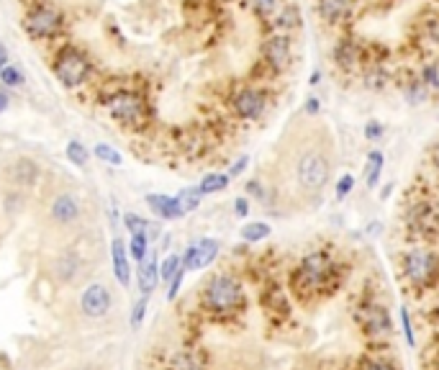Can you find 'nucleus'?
<instances>
[{
  "instance_id": "nucleus-53",
  "label": "nucleus",
  "mask_w": 439,
  "mask_h": 370,
  "mask_svg": "<svg viewBox=\"0 0 439 370\" xmlns=\"http://www.w3.org/2000/svg\"><path fill=\"white\" fill-rule=\"evenodd\" d=\"M434 160H437V167H439V145H437V149H434Z\"/></svg>"
},
{
  "instance_id": "nucleus-35",
  "label": "nucleus",
  "mask_w": 439,
  "mask_h": 370,
  "mask_svg": "<svg viewBox=\"0 0 439 370\" xmlns=\"http://www.w3.org/2000/svg\"><path fill=\"white\" fill-rule=\"evenodd\" d=\"M244 190H247V196H250V198L260 201V203H268V201H270L268 188H265L260 181H250L247 185H244Z\"/></svg>"
},
{
  "instance_id": "nucleus-13",
  "label": "nucleus",
  "mask_w": 439,
  "mask_h": 370,
  "mask_svg": "<svg viewBox=\"0 0 439 370\" xmlns=\"http://www.w3.org/2000/svg\"><path fill=\"white\" fill-rule=\"evenodd\" d=\"M108 308H111V293H108L106 286H90L85 293H82V314L85 316H93V319H98V316H106Z\"/></svg>"
},
{
  "instance_id": "nucleus-50",
  "label": "nucleus",
  "mask_w": 439,
  "mask_h": 370,
  "mask_svg": "<svg viewBox=\"0 0 439 370\" xmlns=\"http://www.w3.org/2000/svg\"><path fill=\"white\" fill-rule=\"evenodd\" d=\"M319 82H321V70H314V73H311V77H308V85H311V88H316Z\"/></svg>"
},
{
  "instance_id": "nucleus-30",
  "label": "nucleus",
  "mask_w": 439,
  "mask_h": 370,
  "mask_svg": "<svg viewBox=\"0 0 439 370\" xmlns=\"http://www.w3.org/2000/svg\"><path fill=\"white\" fill-rule=\"evenodd\" d=\"M131 257L139 262H144L147 257H149V247H147V234H134L131 237Z\"/></svg>"
},
{
  "instance_id": "nucleus-14",
  "label": "nucleus",
  "mask_w": 439,
  "mask_h": 370,
  "mask_svg": "<svg viewBox=\"0 0 439 370\" xmlns=\"http://www.w3.org/2000/svg\"><path fill=\"white\" fill-rule=\"evenodd\" d=\"M316 10L326 26H337V24L350 19L352 0H316Z\"/></svg>"
},
{
  "instance_id": "nucleus-41",
  "label": "nucleus",
  "mask_w": 439,
  "mask_h": 370,
  "mask_svg": "<svg viewBox=\"0 0 439 370\" xmlns=\"http://www.w3.org/2000/svg\"><path fill=\"white\" fill-rule=\"evenodd\" d=\"M303 113H306V116L316 118L319 113H321V100L316 98V95H308V98H306V103H303Z\"/></svg>"
},
{
  "instance_id": "nucleus-26",
  "label": "nucleus",
  "mask_w": 439,
  "mask_h": 370,
  "mask_svg": "<svg viewBox=\"0 0 439 370\" xmlns=\"http://www.w3.org/2000/svg\"><path fill=\"white\" fill-rule=\"evenodd\" d=\"M252 10L260 16V19H275L280 10H283V0H250Z\"/></svg>"
},
{
  "instance_id": "nucleus-23",
  "label": "nucleus",
  "mask_w": 439,
  "mask_h": 370,
  "mask_svg": "<svg viewBox=\"0 0 439 370\" xmlns=\"http://www.w3.org/2000/svg\"><path fill=\"white\" fill-rule=\"evenodd\" d=\"M270 234H272V226L268 221H250L247 226H242V239L250 244L265 242Z\"/></svg>"
},
{
  "instance_id": "nucleus-49",
  "label": "nucleus",
  "mask_w": 439,
  "mask_h": 370,
  "mask_svg": "<svg viewBox=\"0 0 439 370\" xmlns=\"http://www.w3.org/2000/svg\"><path fill=\"white\" fill-rule=\"evenodd\" d=\"M380 232H383V224H380V221H370L368 234H380Z\"/></svg>"
},
{
  "instance_id": "nucleus-33",
  "label": "nucleus",
  "mask_w": 439,
  "mask_h": 370,
  "mask_svg": "<svg viewBox=\"0 0 439 370\" xmlns=\"http://www.w3.org/2000/svg\"><path fill=\"white\" fill-rule=\"evenodd\" d=\"M67 157H70L72 165H88V149L80 142H70L67 145Z\"/></svg>"
},
{
  "instance_id": "nucleus-51",
  "label": "nucleus",
  "mask_w": 439,
  "mask_h": 370,
  "mask_svg": "<svg viewBox=\"0 0 439 370\" xmlns=\"http://www.w3.org/2000/svg\"><path fill=\"white\" fill-rule=\"evenodd\" d=\"M391 193H393V183H386V188L380 190V198H383V201L391 198Z\"/></svg>"
},
{
  "instance_id": "nucleus-1",
  "label": "nucleus",
  "mask_w": 439,
  "mask_h": 370,
  "mask_svg": "<svg viewBox=\"0 0 439 370\" xmlns=\"http://www.w3.org/2000/svg\"><path fill=\"white\" fill-rule=\"evenodd\" d=\"M332 178V160L321 149H306L296 163V181L303 193L319 196Z\"/></svg>"
},
{
  "instance_id": "nucleus-8",
  "label": "nucleus",
  "mask_w": 439,
  "mask_h": 370,
  "mask_svg": "<svg viewBox=\"0 0 439 370\" xmlns=\"http://www.w3.org/2000/svg\"><path fill=\"white\" fill-rule=\"evenodd\" d=\"M359 324L365 326V332L373 337V340H386L393 334V324H391V314H388L386 306L380 304H373V306H362V311L357 314Z\"/></svg>"
},
{
  "instance_id": "nucleus-11",
  "label": "nucleus",
  "mask_w": 439,
  "mask_h": 370,
  "mask_svg": "<svg viewBox=\"0 0 439 370\" xmlns=\"http://www.w3.org/2000/svg\"><path fill=\"white\" fill-rule=\"evenodd\" d=\"M332 59H334V67H339L342 73L357 70V64L362 62L359 44L355 39H339V41L332 46Z\"/></svg>"
},
{
  "instance_id": "nucleus-17",
  "label": "nucleus",
  "mask_w": 439,
  "mask_h": 370,
  "mask_svg": "<svg viewBox=\"0 0 439 370\" xmlns=\"http://www.w3.org/2000/svg\"><path fill=\"white\" fill-rule=\"evenodd\" d=\"M157 280H160V265H157V257L149 255L142 262V268H139V290H142V296H149L157 288Z\"/></svg>"
},
{
  "instance_id": "nucleus-28",
  "label": "nucleus",
  "mask_w": 439,
  "mask_h": 370,
  "mask_svg": "<svg viewBox=\"0 0 439 370\" xmlns=\"http://www.w3.org/2000/svg\"><path fill=\"white\" fill-rule=\"evenodd\" d=\"M419 77H422V82L431 93L439 91V64L437 62H424L422 70H419Z\"/></svg>"
},
{
  "instance_id": "nucleus-6",
  "label": "nucleus",
  "mask_w": 439,
  "mask_h": 370,
  "mask_svg": "<svg viewBox=\"0 0 439 370\" xmlns=\"http://www.w3.org/2000/svg\"><path fill=\"white\" fill-rule=\"evenodd\" d=\"M232 109L244 121H260L265 116V111H268V93L262 91V88L247 85V88L234 93Z\"/></svg>"
},
{
  "instance_id": "nucleus-15",
  "label": "nucleus",
  "mask_w": 439,
  "mask_h": 370,
  "mask_svg": "<svg viewBox=\"0 0 439 370\" xmlns=\"http://www.w3.org/2000/svg\"><path fill=\"white\" fill-rule=\"evenodd\" d=\"M147 206L152 208V211L160 219H167V221L185 216V211H183V206L178 203V198H170V196H160V193H152V196H147Z\"/></svg>"
},
{
  "instance_id": "nucleus-16",
  "label": "nucleus",
  "mask_w": 439,
  "mask_h": 370,
  "mask_svg": "<svg viewBox=\"0 0 439 370\" xmlns=\"http://www.w3.org/2000/svg\"><path fill=\"white\" fill-rule=\"evenodd\" d=\"M406 219H409V226H413V229H434L437 226V214H434V208H431V203H413L411 208H409V214H406Z\"/></svg>"
},
{
  "instance_id": "nucleus-24",
  "label": "nucleus",
  "mask_w": 439,
  "mask_h": 370,
  "mask_svg": "<svg viewBox=\"0 0 439 370\" xmlns=\"http://www.w3.org/2000/svg\"><path fill=\"white\" fill-rule=\"evenodd\" d=\"M229 183H232V178L226 175V172H211V175H206L203 181H200V193L203 196H211V193H221V190L229 188Z\"/></svg>"
},
{
  "instance_id": "nucleus-45",
  "label": "nucleus",
  "mask_w": 439,
  "mask_h": 370,
  "mask_svg": "<svg viewBox=\"0 0 439 370\" xmlns=\"http://www.w3.org/2000/svg\"><path fill=\"white\" fill-rule=\"evenodd\" d=\"M175 370H196V362L190 355H178L175 358Z\"/></svg>"
},
{
  "instance_id": "nucleus-25",
  "label": "nucleus",
  "mask_w": 439,
  "mask_h": 370,
  "mask_svg": "<svg viewBox=\"0 0 439 370\" xmlns=\"http://www.w3.org/2000/svg\"><path fill=\"white\" fill-rule=\"evenodd\" d=\"M298 24V8L296 6H288V8H283L275 16V21H272V28L278 31V34H288L290 28Z\"/></svg>"
},
{
  "instance_id": "nucleus-48",
  "label": "nucleus",
  "mask_w": 439,
  "mask_h": 370,
  "mask_svg": "<svg viewBox=\"0 0 439 370\" xmlns=\"http://www.w3.org/2000/svg\"><path fill=\"white\" fill-rule=\"evenodd\" d=\"M8 52H6V46L0 44V73H3V70H6V67H8Z\"/></svg>"
},
{
  "instance_id": "nucleus-19",
  "label": "nucleus",
  "mask_w": 439,
  "mask_h": 370,
  "mask_svg": "<svg viewBox=\"0 0 439 370\" xmlns=\"http://www.w3.org/2000/svg\"><path fill=\"white\" fill-rule=\"evenodd\" d=\"M52 214H54V219H57V221L70 224V221H75V219H77V214H80V206H77V201L72 198V196H59V198L54 201Z\"/></svg>"
},
{
  "instance_id": "nucleus-31",
  "label": "nucleus",
  "mask_w": 439,
  "mask_h": 370,
  "mask_svg": "<svg viewBox=\"0 0 439 370\" xmlns=\"http://www.w3.org/2000/svg\"><path fill=\"white\" fill-rule=\"evenodd\" d=\"M398 316H401V332H404L406 344H409V347H416V334H413V324H411V316H409V308L401 306Z\"/></svg>"
},
{
  "instance_id": "nucleus-44",
  "label": "nucleus",
  "mask_w": 439,
  "mask_h": 370,
  "mask_svg": "<svg viewBox=\"0 0 439 370\" xmlns=\"http://www.w3.org/2000/svg\"><path fill=\"white\" fill-rule=\"evenodd\" d=\"M183 278H185V270H180L175 278H172V283H170V288H167V298H175L180 293V286H183Z\"/></svg>"
},
{
  "instance_id": "nucleus-29",
  "label": "nucleus",
  "mask_w": 439,
  "mask_h": 370,
  "mask_svg": "<svg viewBox=\"0 0 439 370\" xmlns=\"http://www.w3.org/2000/svg\"><path fill=\"white\" fill-rule=\"evenodd\" d=\"M180 270H183V257H178V255H170L167 260L162 262L160 278L165 280V283H172V278H175Z\"/></svg>"
},
{
  "instance_id": "nucleus-12",
  "label": "nucleus",
  "mask_w": 439,
  "mask_h": 370,
  "mask_svg": "<svg viewBox=\"0 0 439 370\" xmlns=\"http://www.w3.org/2000/svg\"><path fill=\"white\" fill-rule=\"evenodd\" d=\"M26 26L34 37H52V34L59 31L62 19H59V13H54L52 8H39L28 16Z\"/></svg>"
},
{
  "instance_id": "nucleus-32",
  "label": "nucleus",
  "mask_w": 439,
  "mask_h": 370,
  "mask_svg": "<svg viewBox=\"0 0 439 370\" xmlns=\"http://www.w3.org/2000/svg\"><path fill=\"white\" fill-rule=\"evenodd\" d=\"M352 188H355V178H352L350 172H344L342 178H337V185H334V198L344 201L352 193Z\"/></svg>"
},
{
  "instance_id": "nucleus-43",
  "label": "nucleus",
  "mask_w": 439,
  "mask_h": 370,
  "mask_svg": "<svg viewBox=\"0 0 439 370\" xmlns=\"http://www.w3.org/2000/svg\"><path fill=\"white\" fill-rule=\"evenodd\" d=\"M234 214L239 219H247L250 216V198H244V196H239V198L234 201Z\"/></svg>"
},
{
  "instance_id": "nucleus-38",
  "label": "nucleus",
  "mask_w": 439,
  "mask_h": 370,
  "mask_svg": "<svg viewBox=\"0 0 439 370\" xmlns=\"http://www.w3.org/2000/svg\"><path fill=\"white\" fill-rule=\"evenodd\" d=\"M95 154H98L103 163L108 165H121V154L113 149V147H108V145H98L95 147Z\"/></svg>"
},
{
  "instance_id": "nucleus-2",
  "label": "nucleus",
  "mask_w": 439,
  "mask_h": 370,
  "mask_svg": "<svg viewBox=\"0 0 439 370\" xmlns=\"http://www.w3.org/2000/svg\"><path fill=\"white\" fill-rule=\"evenodd\" d=\"M332 272H334V262L329 255L321 252V250H319V252H308L303 260H301V265H298L296 275H293V286L301 290H319L329 283Z\"/></svg>"
},
{
  "instance_id": "nucleus-4",
  "label": "nucleus",
  "mask_w": 439,
  "mask_h": 370,
  "mask_svg": "<svg viewBox=\"0 0 439 370\" xmlns=\"http://www.w3.org/2000/svg\"><path fill=\"white\" fill-rule=\"evenodd\" d=\"M404 275L411 280L416 288L429 286L439 275V257L431 250L413 247V250H409L404 255Z\"/></svg>"
},
{
  "instance_id": "nucleus-36",
  "label": "nucleus",
  "mask_w": 439,
  "mask_h": 370,
  "mask_svg": "<svg viewBox=\"0 0 439 370\" xmlns=\"http://www.w3.org/2000/svg\"><path fill=\"white\" fill-rule=\"evenodd\" d=\"M124 224H126V229L131 232V237H134V234H147V226H149V221H144V219L136 216V214H126Z\"/></svg>"
},
{
  "instance_id": "nucleus-39",
  "label": "nucleus",
  "mask_w": 439,
  "mask_h": 370,
  "mask_svg": "<svg viewBox=\"0 0 439 370\" xmlns=\"http://www.w3.org/2000/svg\"><path fill=\"white\" fill-rule=\"evenodd\" d=\"M0 82H6V85L13 88V85H21V82H24V75L18 73L16 67H6V70L0 73Z\"/></svg>"
},
{
  "instance_id": "nucleus-3",
  "label": "nucleus",
  "mask_w": 439,
  "mask_h": 370,
  "mask_svg": "<svg viewBox=\"0 0 439 370\" xmlns=\"http://www.w3.org/2000/svg\"><path fill=\"white\" fill-rule=\"evenodd\" d=\"M244 301V288L242 283L229 275V272H221L216 275L206 288V306L211 311H234L236 306H242Z\"/></svg>"
},
{
  "instance_id": "nucleus-40",
  "label": "nucleus",
  "mask_w": 439,
  "mask_h": 370,
  "mask_svg": "<svg viewBox=\"0 0 439 370\" xmlns=\"http://www.w3.org/2000/svg\"><path fill=\"white\" fill-rule=\"evenodd\" d=\"M144 314H147V296L139 298V304L134 306V314H131V326H134V329H139V326H142Z\"/></svg>"
},
{
  "instance_id": "nucleus-18",
  "label": "nucleus",
  "mask_w": 439,
  "mask_h": 370,
  "mask_svg": "<svg viewBox=\"0 0 439 370\" xmlns=\"http://www.w3.org/2000/svg\"><path fill=\"white\" fill-rule=\"evenodd\" d=\"M111 252H113V272H116V278L121 286H129V280H131V268H129V260H126V244L121 239H113V247H111Z\"/></svg>"
},
{
  "instance_id": "nucleus-52",
  "label": "nucleus",
  "mask_w": 439,
  "mask_h": 370,
  "mask_svg": "<svg viewBox=\"0 0 439 370\" xmlns=\"http://www.w3.org/2000/svg\"><path fill=\"white\" fill-rule=\"evenodd\" d=\"M6 109H8V95H6V93H0V113H3Z\"/></svg>"
},
{
  "instance_id": "nucleus-46",
  "label": "nucleus",
  "mask_w": 439,
  "mask_h": 370,
  "mask_svg": "<svg viewBox=\"0 0 439 370\" xmlns=\"http://www.w3.org/2000/svg\"><path fill=\"white\" fill-rule=\"evenodd\" d=\"M362 370H395L391 362H383V360H370V362H365V368Z\"/></svg>"
},
{
  "instance_id": "nucleus-27",
  "label": "nucleus",
  "mask_w": 439,
  "mask_h": 370,
  "mask_svg": "<svg viewBox=\"0 0 439 370\" xmlns=\"http://www.w3.org/2000/svg\"><path fill=\"white\" fill-rule=\"evenodd\" d=\"M175 198H178V203L183 206V211H185V214H190V211H196V208L200 206L203 193H200V188L196 185V188H183L178 196H175Z\"/></svg>"
},
{
  "instance_id": "nucleus-9",
  "label": "nucleus",
  "mask_w": 439,
  "mask_h": 370,
  "mask_svg": "<svg viewBox=\"0 0 439 370\" xmlns=\"http://www.w3.org/2000/svg\"><path fill=\"white\" fill-rule=\"evenodd\" d=\"M218 247H221L218 239H211V237L193 242L183 255V270H203V268H208L218 257Z\"/></svg>"
},
{
  "instance_id": "nucleus-34",
  "label": "nucleus",
  "mask_w": 439,
  "mask_h": 370,
  "mask_svg": "<svg viewBox=\"0 0 439 370\" xmlns=\"http://www.w3.org/2000/svg\"><path fill=\"white\" fill-rule=\"evenodd\" d=\"M16 175H18V181L24 183V185H31L36 178V165L34 163H28V160H21L16 167Z\"/></svg>"
},
{
  "instance_id": "nucleus-21",
  "label": "nucleus",
  "mask_w": 439,
  "mask_h": 370,
  "mask_svg": "<svg viewBox=\"0 0 439 370\" xmlns=\"http://www.w3.org/2000/svg\"><path fill=\"white\" fill-rule=\"evenodd\" d=\"M431 91L422 82V77H411V80L404 85V98L409 106H424L429 100Z\"/></svg>"
},
{
  "instance_id": "nucleus-7",
  "label": "nucleus",
  "mask_w": 439,
  "mask_h": 370,
  "mask_svg": "<svg viewBox=\"0 0 439 370\" xmlns=\"http://www.w3.org/2000/svg\"><path fill=\"white\" fill-rule=\"evenodd\" d=\"M88 59L77 52V49H64L62 55H59V59H57V67H54V73H57V77L64 82V85H70V88H75V85H80L85 77H88Z\"/></svg>"
},
{
  "instance_id": "nucleus-20",
  "label": "nucleus",
  "mask_w": 439,
  "mask_h": 370,
  "mask_svg": "<svg viewBox=\"0 0 439 370\" xmlns=\"http://www.w3.org/2000/svg\"><path fill=\"white\" fill-rule=\"evenodd\" d=\"M388 82H391V75L383 64H370L368 70L362 73V85L368 91H386Z\"/></svg>"
},
{
  "instance_id": "nucleus-47",
  "label": "nucleus",
  "mask_w": 439,
  "mask_h": 370,
  "mask_svg": "<svg viewBox=\"0 0 439 370\" xmlns=\"http://www.w3.org/2000/svg\"><path fill=\"white\" fill-rule=\"evenodd\" d=\"M427 31H429L431 41H434V44H439V19L437 21H429V28H427Z\"/></svg>"
},
{
  "instance_id": "nucleus-5",
  "label": "nucleus",
  "mask_w": 439,
  "mask_h": 370,
  "mask_svg": "<svg viewBox=\"0 0 439 370\" xmlns=\"http://www.w3.org/2000/svg\"><path fill=\"white\" fill-rule=\"evenodd\" d=\"M262 62L270 70V75H283L290 70L293 64V41L288 34L272 31L265 41H262Z\"/></svg>"
},
{
  "instance_id": "nucleus-42",
  "label": "nucleus",
  "mask_w": 439,
  "mask_h": 370,
  "mask_svg": "<svg viewBox=\"0 0 439 370\" xmlns=\"http://www.w3.org/2000/svg\"><path fill=\"white\" fill-rule=\"evenodd\" d=\"M247 167H250V157H247V154H242V157H239V160H236V163L229 167V172H226V175H229V178H239V175H242Z\"/></svg>"
},
{
  "instance_id": "nucleus-37",
  "label": "nucleus",
  "mask_w": 439,
  "mask_h": 370,
  "mask_svg": "<svg viewBox=\"0 0 439 370\" xmlns=\"http://www.w3.org/2000/svg\"><path fill=\"white\" fill-rule=\"evenodd\" d=\"M362 134H365L368 142H380L383 134H386V127H383L380 121H375V118H370L368 124H365V131H362Z\"/></svg>"
},
{
  "instance_id": "nucleus-22",
  "label": "nucleus",
  "mask_w": 439,
  "mask_h": 370,
  "mask_svg": "<svg viewBox=\"0 0 439 370\" xmlns=\"http://www.w3.org/2000/svg\"><path fill=\"white\" fill-rule=\"evenodd\" d=\"M383 165H386L383 152H380V149H370L368 152V175H365L368 190H377V185H380V175H383Z\"/></svg>"
},
{
  "instance_id": "nucleus-10",
  "label": "nucleus",
  "mask_w": 439,
  "mask_h": 370,
  "mask_svg": "<svg viewBox=\"0 0 439 370\" xmlns=\"http://www.w3.org/2000/svg\"><path fill=\"white\" fill-rule=\"evenodd\" d=\"M111 111H113V116H116L118 121L136 124V121L142 118L144 103L139 95H134V93H118V95L111 98Z\"/></svg>"
}]
</instances>
